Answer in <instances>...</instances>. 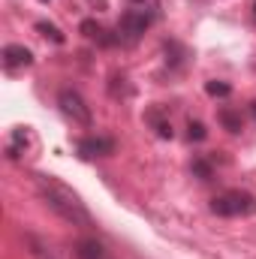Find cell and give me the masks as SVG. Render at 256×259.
<instances>
[{
	"mask_svg": "<svg viewBox=\"0 0 256 259\" xmlns=\"http://www.w3.org/2000/svg\"><path fill=\"white\" fill-rule=\"evenodd\" d=\"M253 18H256V3H253Z\"/></svg>",
	"mask_w": 256,
	"mask_h": 259,
	"instance_id": "16",
	"label": "cell"
},
{
	"mask_svg": "<svg viewBox=\"0 0 256 259\" xmlns=\"http://www.w3.org/2000/svg\"><path fill=\"white\" fill-rule=\"evenodd\" d=\"M30 64H33L30 49H24V46H6L3 49V69L6 72H21V69H27Z\"/></svg>",
	"mask_w": 256,
	"mask_h": 259,
	"instance_id": "6",
	"label": "cell"
},
{
	"mask_svg": "<svg viewBox=\"0 0 256 259\" xmlns=\"http://www.w3.org/2000/svg\"><path fill=\"white\" fill-rule=\"evenodd\" d=\"M250 112H253V118H256V103H250Z\"/></svg>",
	"mask_w": 256,
	"mask_h": 259,
	"instance_id": "15",
	"label": "cell"
},
{
	"mask_svg": "<svg viewBox=\"0 0 256 259\" xmlns=\"http://www.w3.org/2000/svg\"><path fill=\"white\" fill-rule=\"evenodd\" d=\"M148 121L154 124V130H157V136H160V139H172V124H169V121H163L157 112H148Z\"/></svg>",
	"mask_w": 256,
	"mask_h": 259,
	"instance_id": "10",
	"label": "cell"
},
{
	"mask_svg": "<svg viewBox=\"0 0 256 259\" xmlns=\"http://www.w3.org/2000/svg\"><path fill=\"white\" fill-rule=\"evenodd\" d=\"M36 190H39V199L61 220H66L69 226H78V229H91L94 226V217L84 208V202L78 199V193L69 190L64 181H58L55 175H36Z\"/></svg>",
	"mask_w": 256,
	"mask_h": 259,
	"instance_id": "1",
	"label": "cell"
},
{
	"mask_svg": "<svg viewBox=\"0 0 256 259\" xmlns=\"http://www.w3.org/2000/svg\"><path fill=\"white\" fill-rule=\"evenodd\" d=\"M112 151H115V142H112L109 136H88V139L78 142V154H81L84 160L106 157V154H112Z\"/></svg>",
	"mask_w": 256,
	"mask_h": 259,
	"instance_id": "5",
	"label": "cell"
},
{
	"mask_svg": "<svg viewBox=\"0 0 256 259\" xmlns=\"http://www.w3.org/2000/svg\"><path fill=\"white\" fill-rule=\"evenodd\" d=\"M220 124L229 133H241V112L235 109H220Z\"/></svg>",
	"mask_w": 256,
	"mask_h": 259,
	"instance_id": "9",
	"label": "cell"
},
{
	"mask_svg": "<svg viewBox=\"0 0 256 259\" xmlns=\"http://www.w3.org/2000/svg\"><path fill=\"white\" fill-rule=\"evenodd\" d=\"M58 103H61V112H64L72 124H78V127H91V121H94V118H91V109H88V103H84L75 91L64 88V91L58 94Z\"/></svg>",
	"mask_w": 256,
	"mask_h": 259,
	"instance_id": "3",
	"label": "cell"
},
{
	"mask_svg": "<svg viewBox=\"0 0 256 259\" xmlns=\"http://www.w3.org/2000/svg\"><path fill=\"white\" fill-rule=\"evenodd\" d=\"M190 133H187V136H190V142H202V139H205V136H208V130H205V124H199V121H190Z\"/></svg>",
	"mask_w": 256,
	"mask_h": 259,
	"instance_id": "13",
	"label": "cell"
},
{
	"mask_svg": "<svg viewBox=\"0 0 256 259\" xmlns=\"http://www.w3.org/2000/svg\"><path fill=\"white\" fill-rule=\"evenodd\" d=\"M211 97H229L232 94V88L226 84V81H208V88H205Z\"/></svg>",
	"mask_w": 256,
	"mask_h": 259,
	"instance_id": "12",
	"label": "cell"
},
{
	"mask_svg": "<svg viewBox=\"0 0 256 259\" xmlns=\"http://www.w3.org/2000/svg\"><path fill=\"white\" fill-rule=\"evenodd\" d=\"M193 172H196L199 178H211V166H208L205 160H196V163H193Z\"/></svg>",
	"mask_w": 256,
	"mask_h": 259,
	"instance_id": "14",
	"label": "cell"
},
{
	"mask_svg": "<svg viewBox=\"0 0 256 259\" xmlns=\"http://www.w3.org/2000/svg\"><path fill=\"white\" fill-rule=\"evenodd\" d=\"M24 241H27V250H30V256L33 259H61L58 253H55V247L49 244V241H42L39 235H24Z\"/></svg>",
	"mask_w": 256,
	"mask_h": 259,
	"instance_id": "7",
	"label": "cell"
},
{
	"mask_svg": "<svg viewBox=\"0 0 256 259\" xmlns=\"http://www.w3.org/2000/svg\"><path fill=\"white\" fill-rule=\"evenodd\" d=\"M75 256H78V259H106V250H103V244H100V241L84 238V241H78V244H75Z\"/></svg>",
	"mask_w": 256,
	"mask_h": 259,
	"instance_id": "8",
	"label": "cell"
},
{
	"mask_svg": "<svg viewBox=\"0 0 256 259\" xmlns=\"http://www.w3.org/2000/svg\"><path fill=\"white\" fill-rule=\"evenodd\" d=\"M36 30H39L42 36H49L52 42H64V33H61L55 24H49V21H39V24H36Z\"/></svg>",
	"mask_w": 256,
	"mask_h": 259,
	"instance_id": "11",
	"label": "cell"
},
{
	"mask_svg": "<svg viewBox=\"0 0 256 259\" xmlns=\"http://www.w3.org/2000/svg\"><path fill=\"white\" fill-rule=\"evenodd\" d=\"M211 211L220 217H250L256 214V199L244 190H226L211 202Z\"/></svg>",
	"mask_w": 256,
	"mask_h": 259,
	"instance_id": "2",
	"label": "cell"
},
{
	"mask_svg": "<svg viewBox=\"0 0 256 259\" xmlns=\"http://www.w3.org/2000/svg\"><path fill=\"white\" fill-rule=\"evenodd\" d=\"M154 15L145 12V9H133L127 15H121V24H118V39L121 42H136L148 27H151Z\"/></svg>",
	"mask_w": 256,
	"mask_h": 259,
	"instance_id": "4",
	"label": "cell"
}]
</instances>
